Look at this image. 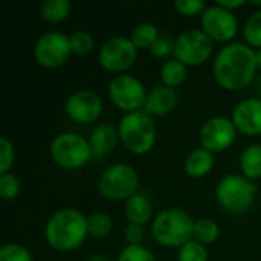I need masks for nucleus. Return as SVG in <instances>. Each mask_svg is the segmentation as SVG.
<instances>
[{
	"label": "nucleus",
	"instance_id": "9",
	"mask_svg": "<svg viewBox=\"0 0 261 261\" xmlns=\"http://www.w3.org/2000/svg\"><path fill=\"white\" fill-rule=\"evenodd\" d=\"M107 93L115 107L125 113H133L142 110L148 92L139 78L130 73H121L110 80Z\"/></svg>",
	"mask_w": 261,
	"mask_h": 261
},
{
	"label": "nucleus",
	"instance_id": "17",
	"mask_svg": "<svg viewBox=\"0 0 261 261\" xmlns=\"http://www.w3.org/2000/svg\"><path fill=\"white\" fill-rule=\"evenodd\" d=\"M119 141V132L118 127L101 122L89 135V145L92 150V159L93 161H102L106 156H109L118 145Z\"/></svg>",
	"mask_w": 261,
	"mask_h": 261
},
{
	"label": "nucleus",
	"instance_id": "24",
	"mask_svg": "<svg viewBox=\"0 0 261 261\" xmlns=\"http://www.w3.org/2000/svg\"><path fill=\"white\" fill-rule=\"evenodd\" d=\"M219 236H220V226L216 220L210 217H202L194 220L193 240L202 243L203 246H208L217 242Z\"/></svg>",
	"mask_w": 261,
	"mask_h": 261
},
{
	"label": "nucleus",
	"instance_id": "16",
	"mask_svg": "<svg viewBox=\"0 0 261 261\" xmlns=\"http://www.w3.org/2000/svg\"><path fill=\"white\" fill-rule=\"evenodd\" d=\"M177 101H179V95L176 89L164 84H158L148 90L142 112H145L151 118L167 116L176 109Z\"/></svg>",
	"mask_w": 261,
	"mask_h": 261
},
{
	"label": "nucleus",
	"instance_id": "39",
	"mask_svg": "<svg viewBox=\"0 0 261 261\" xmlns=\"http://www.w3.org/2000/svg\"><path fill=\"white\" fill-rule=\"evenodd\" d=\"M251 5L257 6V9H261V2H257V0H252V2H251Z\"/></svg>",
	"mask_w": 261,
	"mask_h": 261
},
{
	"label": "nucleus",
	"instance_id": "27",
	"mask_svg": "<svg viewBox=\"0 0 261 261\" xmlns=\"http://www.w3.org/2000/svg\"><path fill=\"white\" fill-rule=\"evenodd\" d=\"M69 41L73 55H87L95 47V38L87 31H73L69 35Z\"/></svg>",
	"mask_w": 261,
	"mask_h": 261
},
{
	"label": "nucleus",
	"instance_id": "23",
	"mask_svg": "<svg viewBox=\"0 0 261 261\" xmlns=\"http://www.w3.org/2000/svg\"><path fill=\"white\" fill-rule=\"evenodd\" d=\"M72 3L69 0H43L40 5V15L49 23H60L69 17Z\"/></svg>",
	"mask_w": 261,
	"mask_h": 261
},
{
	"label": "nucleus",
	"instance_id": "35",
	"mask_svg": "<svg viewBox=\"0 0 261 261\" xmlns=\"http://www.w3.org/2000/svg\"><path fill=\"white\" fill-rule=\"evenodd\" d=\"M124 239H125L127 245H142V242L145 239L144 226L128 223L125 226V231H124Z\"/></svg>",
	"mask_w": 261,
	"mask_h": 261
},
{
	"label": "nucleus",
	"instance_id": "5",
	"mask_svg": "<svg viewBox=\"0 0 261 261\" xmlns=\"http://www.w3.org/2000/svg\"><path fill=\"white\" fill-rule=\"evenodd\" d=\"M141 179L130 164H113L107 167L98 179V193L112 202H127L139 193Z\"/></svg>",
	"mask_w": 261,
	"mask_h": 261
},
{
	"label": "nucleus",
	"instance_id": "7",
	"mask_svg": "<svg viewBox=\"0 0 261 261\" xmlns=\"http://www.w3.org/2000/svg\"><path fill=\"white\" fill-rule=\"evenodd\" d=\"M52 161L64 170H76L92 159L89 139L78 133L66 132L57 135L49 147Z\"/></svg>",
	"mask_w": 261,
	"mask_h": 261
},
{
	"label": "nucleus",
	"instance_id": "2",
	"mask_svg": "<svg viewBox=\"0 0 261 261\" xmlns=\"http://www.w3.org/2000/svg\"><path fill=\"white\" fill-rule=\"evenodd\" d=\"M87 237V217L75 208L55 211L44 225V239L47 245L58 252L78 249Z\"/></svg>",
	"mask_w": 261,
	"mask_h": 261
},
{
	"label": "nucleus",
	"instance_id": "14",
	"mask_svg": "<svg viewBox=\"0 0 261 261\" xmlns=\"http://www.w3.org/2000/svg\"><path fill=\"white\" fill-rule=\"evenodd\" d=\"M104 104L101 96L89 89H80L70 93L66 99L64 110L67 116L78 124L95 122L102 113Z\"/></svg>",
	"mask_w": 261,
	"mask_h": 261
},
{
	"label": "nucleus",
	"instance_id": "25",
	"mask_svg": "<svg viewBox=\"0 0 261 261\" xmlns=\"http://www.w3.org/2000/svg\"><path fill=\"white\" fill-rule=\"evenodd\" d=\"M113 228L112 217L106 213H92L87 216V231L93 239H106Z\"/></svg>",
	"mask_w": 261,
	"mask_h": 261
},
{
	"label": "nucleus",
	"instance_id": "8",
	"mask_svg": "<svg viewBox=\"0 0 261 261\" xmlns=\"http://www.w3.org/2000/svg\"><path fill=\"white\" fill-rule=\"evenodd\" d=\"M214 52V41L202 29H187L174 40L173 58L185 66H202Z\"/></svg>",
	"mask_w": 261,
	"mask_h": 261
},
{
	"label": "nucleus",
	"instance_id": "22",
	"mask_svg": "<svg viewBox=\"0 0 261 261\" xmlns=\"http://www.w3.org/2000/svg\"><path fill=\"white\" fill-rule=\"evenodd\" d=\"M159 37H161V32L154 23L142 21L132 29L128 38L132 40V43L136 46L138 50H147V49L150 50Z\"/></svg>",
	"mask_w": 261,
	"mask_h": 261
},
{
	"label": "nucleus",
	"instance_id": "38",
	"mask_svg": "<svg viewBox=\"0 0 261 261\" xmlns=\"http://www.w3.org/2000/svg\"><path fill=\"white\" fill-rule=\"evenodd\" d=\"M257 63H258V69H261V49L257 50Z\"/></svg>",
	"mask_w": 261,
	"mask_h": 261
},
{
	"label": "nucleus",
	"instance_id": "28",
	"mask_svg": "<svg viewBox=\"0 0 261 261\" xmlns=\"http://www.w3.org/2000/svg\"><path fill=\"white\" fill-rule=\"evenodd\" d=\"M208 249L196 240L187 242L177 251V261H208Z\"/></svg>",
	"mask_w": 261,
	"mask_h": 261
},
{
	"label": "nucleus",
	"instance_id": "11",
	"mask_svg": "<svg viewBox=\"0 0 261 261\" xmlns=\"http://www.w3.org/2000/svg\"><path fill=\"white\" fill-rule=\"evenodd\" d=\"M70 55L69 35L60 31H47L41 34L34 44V58L46 69H57L63 66Z\"/></svg>",
	"mask_w": 261,
	"mask_h": 261
},
{
	"label": "nucleus",
	"instance_id": "12",
	"mask_svg": "<svg viewBox=\"0 0 261 261\" xmlns=\"http://www.w3.org/2000/svg\"><path fill=\"white\" fill-rule=\"evenodd\" d=\"M200 29L219 43H231L239 32V20L232 11H228L217 3L208 6L200 15Z\"/></svg>",
	"mask_w": 261,
	"mask_h": 261
},
{
	"label": "nucleus",
	"instance_id": "26",
	"mask_svg": "<svg viewBox=\"0 0 261 261\" xmlns=\"http://www.w3.org/2000/svg\"><path fill=\"white\" fill-rule=\"evenodd\" d=\"M243 37L246 44H249L255 50L261 49V9L254 11L248 17L243 28Z\"/></svg>",
	"mask_w": 261,
	"mask_h": 261
},
{
	"label": "nucleus",
	"instance_id": "36",
	"mask_svg": "<svg viewBox=\"0 0 261 261\" xmlns=\"http://www.w3.org/2000/svg\"><path fill=\"white\" fill-rule=\"evenodd\" d=\"M217 5L222 6V8H225V9H228V11H232L234 12L236 9L245 6L246 5V0H217Z\"/></svg>",
	"mask_w": 261,
	"mask_h": 261
},
{
	"label": "nucleus",
	"instance_id": "30",
	"mask_svg": "<svg viewBox=\"0 0 261 261\" xmlns=\"http://www.w3.org/2000/svg\"><path fill=\"white\" fill-rule=\"evenodd\" d=\"M0 261H34L31 252L20 243H6L0 248Z\"/></svg>",
	"mask_w": 261,
	"mask_h": 261
},
{
	"label": "nucleus",
	"instance_id": "6",
	"mask_svg": "<svg viewBox=\"0 0 261 261\" xmlns=\"http://www.w3.org/2000/svg\"><path fill=\"white\" fill-rule=\"evenodd\" d=\"M257 197V185L243 174H226L216 187L217 203L231 214H243L251 210Z\"/></svg>",
	"mask_w": 261,
	"mask_h": 261
},
{
	"label": "nucleus",
	"instance_id": "20",
	"mask_svg": "<svg viewBox=\"0 0 261 261\" xmlns=\"http://www.w3.org/2000/svg\"><path fill=\"white\" fill-rule=\"evenodd\" d=\"M239 167L242 174L249 180H257L261 177V144H252L246 147L239 159Z\"/></svg>",
	"mask_w": 261,
	"mask_h": 261
},
{
	"label": "nucleus",
	"instance_id": "29",
	"mask_svg": "<svg viewBox=\"0 0 261 261\" xmlns=\"http://www.w3.org/2000/svg\"><path fill=\"white\" fill-rule=\"evenodd\" d=\"M116 261H158L154 254L144 245H127L118 254Z\"/></svg>",
	"mask_w": 261,
	"mask_h": 261
},
{
	"label": "nucleus",
	"instance_id": "13",
	"mask_svg": "<svg viewBox=\"0 0 261 261\" xmlns=\"http://www.w3.org/2000/svg\"><path fill=\"white\" fill-rule=\"evenodd\" d=\"M237 128L228 116H213L203 122L199 132L200 147L214 153L228 150L237 139Z\"/></svg>",
	"mask_w": 261,
	"mask_h": 261
},
{
	"label": "nucleus",
	"instance_id": "33",
	"mask_svg": "<svg viewBox=\"0 0 261 261\" xmlns=\"http://www.w3.org/2000/svg\"><path fill=\"white\" fill-rule=\"evenodd\" d=\"M174 40L173 37L167 35V34H161V37L158 38V41L153 44V47L150 49L151 55L154 58H161V60H170L171 55L174 54Z\"/></svg>",
	"mask_w": 261,
	"mask_h": 261
},
{
	"label": "nucleus",
	"instance_id": "34",
	"mask_svg": "<svg viewBox=\"0 0 261 261\" xmlns=\"http://www.w3.org/2000/svg\"><path fill=\"white\" fill-rule=\"evenodd\" d=\"M174 8L185 17H197L202 15L208 6L203 0H176Z\"/></svg>",
	"mask_w": 261,
	"mask_h": 261
},
{
	"label": "nucleus",
	"instance_id": "18",
	"mask_svg": "<svg viewBox=\"0 0 261 261\" xmlns=\"http://www.w3.org/2000/svg\"><path fill=\"white\" fill-rule=\"evenodd\" d=\"M214 167V154L203 147H196L191 150L185 159V173L193 179H202L211 173Z\"/></svg>",
	"mask_w": 261,
	"mask_h": 261
},
{
	"label": "nucleus",
	"instance_id": "37",
	"mask_svg": "<svg viewBox=\"0 0 261 261\" xmlns=\"http://www.w3.org/2000/svg\"><path fill=\"white\" fill-rule=\"evenodd\" d=\"M86 261H116L115 258H112L110 255H107V254H93V255H90L89 258Z\"/></svg>",
	"mask_w": 261,
	"mask_h": 261
},
{
	"label": "nucleus",
	"instance_id": "21",
	"mask_svg": "<svg viewBox=\"0 0 261 261\" xmlns=\"http://www.w3.org/2000/svg\"><path fill=\"white\" fill-rule=\"evenodd\" d=\"M159 76H161V81L164 86L177 89L188 78V66H185L184 63H180L176 58H170L161 66Z\"/></svg>",
	"mask_w": 261,
	"mask_h": 261
},
{
	"label": "nucleus",
	"instance_id": "32",
	"mask_svg": "<svg viewBox=\"0 0 261 261\" xmlns=\"http://www.w3.org/2000/svg\"><path fill=\"white\" fill-rule=\"evenodd\" d=\"M14 161H15L14 144L6 136H0V174L11 173Z\"/></svg>",
	"mask_w": 261,
	"mask_h": 261
},
{
	"label": "nucleus",
	"instance_id": "15",
	"mask_svg": "<svg viewBox=\"0 0 261 261\" xmlns=\"http://www.w3.org/2000/svg\"><path fill=\"white\" fill-rule=\"evenodd\" d=\"M237 132L246 136L261 135V99L246 98L236 104L231 116Z\"/></svg>",
	"mask_w": 261,
	"mask_h": 261
},
{
	"label": "nucleus",
	"instance_id": "4",
	"mask_svg": "<svg viewBox=\"0 0 261 261\" xmlns=\"http://www.w3.org/2000/svg\"><path fill=\"white\" fill-rule=\"evenodd\" d=\"M118 132L124 148L138 156L150 153L158 139V127L154 118L142 110L125 113L119 119Z\"/></svg>",
	"mask_w": 261,
	"mask_h": 261
},
{
	"label": "nucleus",
	"instance_id": "10",
	"mask_svg": "<svg viewBox=\"0 0 261 261\" xmlns=\"http://www.w3.org/2000/svg\"><path fill=\"white\" fill-rule=\"evenodd\" d=\"M138 60V49L128 37H112L106 40L98 50L101 67L110 73H127Z\"/></svg>",
	"mask_w": 261,
	"mask_h": 261
},
{
	"label": "nucleus",
	"instance_id": "1",
	"mask_svg": "<svg viewBox=\"0 0 261 261\" xmlns=\"http://www.w3.org/2000/svg\"><path fill=\"white\" fill-rule=\"evenodd\" d=\"M257 69V50L242 41L225 44L217 52L213 63L216 83L229 92L246 89L254 81Z\"/></svg>",
	"mask_w": 261,
	"mask_h": 261
},
{
	"label": "nucleus",
	"instance_id": "19",
	"mask_svg": "<svg viewBox=\"0 0 261 261\" xmlns=\"http://www.w3.org/2000/svg\"><path fill=\"white\" fill-rule=\"evenodd\" d=\"M151 214H153L151 202L142 193L135 194L124 205V217L132 225L145 226L151 220Z\"/></svg>",
	"mask_w": 261,
	"mask_h": 261
},
{
	"label": "nucleus",
	"instance_id": "3",
	"mask_svg": "<svg viewBox=\"0 0 261 261\" xmlns=\"http://www.w3.org/2000/svg\"><path fill=\"white\" fill-rule=\"evenodd\" d=\"M194 220L182 208H165L151 220V236L164 248H182L193 240Z\"/></svg>",
	"mask_w": 261,
	"mask_h": 261
},
{
	"label": "nucleus",
	"instance_id": "31",
	"mask_svg": "<svg viewBox=\"0 0 261 261\" xmlns=\"http://www.w3.org/2000/svg\"><path fill=\"white\" fill-rule=\"evenodd\" d=\"M20 180L12 173L0 174V197L3 200H14L20 194Z\"/></svg>",
	"mask_w": 261,
	"mask_h": 261
}]
</instances>
